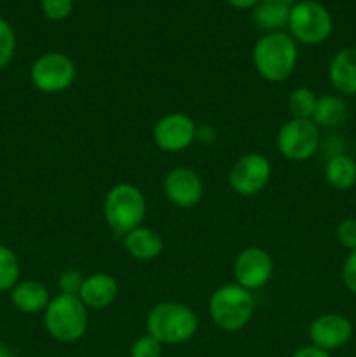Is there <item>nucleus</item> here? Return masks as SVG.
I'll return each mask as SVG.
<instances>
[{
    "instance_id": "nucleus-5",
    "label": "nucleus",
    "mask_w": 356,
    "mask_h": 357,
    "mask_svg": "<svg viewBox=\"0 0 356 357\" xmlns=\"http://www.w3.org/2000/svg\"><path fill=\"white\" fill-rule=\"evenodd\" d=\"M44 324L54 340L72 344L80 340L87 330V307L75 295H63L51 298L44 310Z\"/></svg>"
},
{
    "instance_id": "nucleus-11",
    "label": "nucleus",
    "mask_w": 356,
    "mask_h": 357,
    "mask_svg": "<svg viewBox=\"0 0 356 357\" xmlns=\"http://www.w3.org/2000/svg\"><path fill=\"white\" fill-rule=\"evenodd\" d=\"M195 128L198 126L187 114L173 112L154 126V142L164 152H184L195 142Z\"/></svg>"
},
{
    "instance_id": "nucleus-13",
    "label": "nucleus",
    "mask_w": 356,
    "mask_h": 357,
    "mask_svg": "<svg viewBox=\"0 0 356 357\" xmlns=\"http://www.w3.org/2000/svg\"><path fill=\"white\" fill-rule=\"evenodd\" d=\"M164 194L177 208H192L202 199L205 185L191 167L178 166L164 176Z\"/></svg>"
},
{
    "instance_id": "nucleus-26",
    "label": "nucleus",
    "mask_w": 356,
    "mask_h": 357,
    "mask_svg": "<svg viewBox=\"0 0 356 357\" xmlns=\"http://www.w3.org/2000/svg\"><path fill=\"white\" fill-rule=\"evenodd\" d=\"M339 244L348 251L356 250V218H344L335 230Z\"/></svg>"
},
{
    "instance_id": "nucleus-28",
    "label": "nucleus",
    "mask_w": 356,
    "mask_h": 357,
    "mask_svg": "<svg viewBox=\"0 0 356 357\" xmlns=\"http://www.w3.org/2000/svg\"><path fill=\"white\" fill-rule=\"evenodd\" d=\"M341 278L346 289L353 293V295H356V250L349 251V255L346 257L344 264H342Z\"/></svg>"
},
{
    "instance_id": "nucleus-2",
    "label": "nucleus",
    "mask_w": 356,
    "mask_h": 357,
    "mask_svg": "<svg viewBox=\"0 0 356 357\" xmlns=\"http://www.w3.org/2000/svg\"><path fill=\"white\" fill-rule=\"evenodd\" d=\"M147 213V201L136 185L119 183L107 192L103 201V218L117 237L142 227Z\"/></svg>"
},
{
    "instance_id": "nucleus-9",
    "label": "nucleus",
    "mask_w": 356,
    "mask_h": 357,
    "mask_svg": "<svg viewBox=\"0 0 356 357\" xmlns=\"http://www.w3.org/2000/svg\"><path fill=\"white\" fill-rule=\"evenodd\" d=\"M271 162L262 153L251 152L239 157L229 171V185L237 195L251 197L260 194L271 180Z\"/></svg>"
},
{
    "instance_id": "nucleus-24",
    "label": "nucleus",
    "mask_w": 356,
    "mask_h": 357,
    "mask_svg": "<svg viewBox=\"0 0 356 357\" xmlns=\"http://www.w3.org/2000/svg\"><path fill=\"white\" fill-rule=\"evenodd\" d=\"M75 0H42V13L51 21H63L72 14Z\"/></svg>"
},
{
    "instance_id": "nucleus-15",
    "label": "nucleus",
    "mask_w": 356,
    "mask_h": 357,
    "mask_svg": "<svg viewBox=\"0 0 356 357\" xmlns=\"http://www.w3.org/2000/svg\"><path fill=\"white\" fill-rule=\"evenodd\" d=\"M328 80L341 96H356V47L341 49L328 66Z\"/></svg>"
},
{
    "instance_id": "nucleus-19",
    "label": "nucleus",
    "mask_w": 356,
    "mask_h": 357,
    "mask_svg": "<svg viewBox=\"0 0 356 357\" xmlns=\"http://www.w3.org/2000/svg\"><path fill=\"white\" fill-rule=\"evenodd\" d=\"M325 180L337 190H349L356 185V160L348 153H335L327 160Z\"/></svg>"
},
{
    "instance_id": "nucleus-8",
    "label": "nucleus",
    "mask_w": 356,
    "mask_h": 357,
    "mask_svg": "<svg viewBox=\"0 0 356 357\" xmlns=\"http://www.w3.org/2000/svg\"><path fill=\"white\" fill-rule=\"evenodd\" d=\"M75 63L63 52H44L35 59L30 68L31 84L47 94L66 91L75 82Z\"/></svg>"
},
{
    "instance_id": "nucleus-18",
    "label": "nucleus",
    "mask_w": 356,
    "mask_h": 357,
    "mask_svg": "<svg viewBox=\"0 0 356 357\" xmlns=\"http://www.w3.org/2000/svg\"><path fill=\"white\" fill-rule=\"evenodd\" d=\"M290 6L283 3L281 0H258L253 7L251 20L258 30H264L265 33L271 31H281L288 26Z\"/></svg>"
},
{
    "instance_id": "nucleus-3",
    "label": "nucleus",
    "mask_w": 356,
    "mask_h": 357,
    "mask_svg": "<svg viewBox=\"0 0 356 357\" xmlns=\"http://www.w3.org/2000/svg\"><path fill=\"white\" fill-rule=\"evenodd\" d=\"M198 331V316L191 307L177 302H164L147 316V333L163 345L185 344Z\"/></svg>"
},
{
    "instance_id": "nucleus-21",
    "label": "nucleus",
    "mask_w": 356,
    "mask_h": 357,
    "mask_svg": "<svg viewBox=\"0 0 356 357\" xmlns=\"http://www.w3.org/2000/svg\"><path fill=\"white\" fill-rule=\"evenodd\" d=\"M318 96L309 87H295L288 96V108L292 119H313Z\"/></svg>"
},
{
    "instance_id": "nucleus-1",
    "label": "nucleus",
    "mask_w": 356,
    "mask_h": 357,
    "mask_svg": "<svg viewBox=\"0 0 356 357\" xmlns=\"http://www.w3.org/2000/svg\"><path fill=\"white\" fill-rule=\"evenodd\" d=\"M253 66L267 82H283L293 73L299 49L293 37L285 31L264 33L253 45Z\"/></svg>"
},
{
    "instance_id": "nucleus-23",
    "label": "nucleus",
    "mask_w": 356,
    "mask_h": 357,
    "mask_svg": "<svg viewBox=\"0 0 356 357\" xmlns=\"http://www.w3.org/2000/svg\"><path fill=\"white\" fill-rule=\"evenodd\" d=\"M16 52V33L3 17H0V70L6 68Z\"/></svg>"
},
{
    "instance_id": "nucleus-16",
    "label": "nucleus",
    "mask_w": 356,
    "mask_h": 357,
    "mask_svg": "<svg viewBox=\"0 0 356 357\" xmlns=\"http://www.w3.org/2000/svg\"><path fill=\"white\" fill-rule=\"evenodd\" d=\"M10 302L17 310L24 314L44 312L51 302L47 288L38 281H21L10 289Z\"/></svg>"
},
{
    "instance_id": "nucleus-6",
    "label": "nucleus",
    "mask_w": 356,
    "mask_h": 357,
    "mask_svg": "<svg viewBox=\"0 0 356 357\" xmlns=\"http://www.w3.org/2000/svg\"><path fill=\"white\" fill-rule=\"evenodd\" d=\"M290 35L306 45L323 44L334 31V20L323 3L316 0H300L290 7Z\"/></svg>"
},
{
    "instance_id": "nucleus-32",
    "label": "nucleus",
    "mask_w": 356,
    "mask_h": 357,
    "mask_svg": "<svg viewBox=\"0 0 356 357\" xmlns=\"http://www.w3.org/2000/svg\"><path fill=\"white\" fill-rule=\"evenodd\" d=\"M0 357H16V354H14L7 345L0 344Z\"/></svg>"
},
{
    "instance_id": "nucleus-29",
    "label": "nucleus",
    "mask_w": 356,
    "mask_h": 357,
    "mask_svg": "<svg viewBox=\"0 0 356 357\" xmlns=\"http://www.w3.org/2000/svg\"><path fill=\"white\" fill-rule=\"evenodd\" d=\"M216 138H218V131H216L215 126L205 124L195 128V142L201 143V145H212L216 142Z\"/></svg>"
},
{
    "instance_id": "nucleus-12",
    "label": "nucleus",
    "mask_w": 356,
    "mask_h": 357,
    "mask_svg": "<svg viewBox=\"0 0 356 357\" xmlns=\"http://www.w3.org/2000/svg\"><path fill=\"white\" fill-rule=\"evenodd\" d=\"M353 338V323L342 314H321L309 324L311 345L321 351H337Z\"/></svg>"
},
{
    "instance_id": "nucleus-10",
    "label": "nucleus",
    "mask_w": 356,
    "mask_h": 357,
    "mask_svg": "<svg viewBox=\"0 0 356 357\" xmlns=\"http://www.w3.org/2000/svg\"><path fill=\"white\" fill-rule=\"evenodd\" d=\"M234 278L236 284L243 286L248 291L260 289L271 281L274 264L271 255L257 246L244 248L234 260Z\"/></svg>"
},
{
    "instance_id": "nucleus-20",
    "label": "nucleus",
    "mask_w": 356,
    "mask_h": 357,
    "mask_svg": "<svg viewBox=\"0 0 356 357\" xmlns=\"http://www.w3.org/2000/svg\"><path fill=\"white\" fill-rule=\"evenodd\" d=\"M346 119H348V105H346L344 98L335 96V94H323L318 98L311 121L318 128H337V126L344 124Z\"/></svg>"
},
{
    "instance_id": "nucleus-25",
    "label": "nucleus",
    "mask_w": 356,
    "mask_h": 357,
    "mask_svg": "<svg viewBox=\"0 0 356 357\" xmlns=\"http://www.w3.org/2000/svg\"><path fill=\"white\" fill-rule=\"evenodd\" d=\"M163 347L164 345L157 338L147 333L131 345V357H161Z\"/></svg>"
},
{
    "instance_id": "nucleus-17",
    "label": "nucleus",
    "mask_w": 356,
    "mask_h": 357,
    "mask_svg": "<svg viewBox=\"0 0 356 357\" xmlns=\"http://www.w3.org/2000/svg\"><path fill=\"white\" fill-rule=\"evenodd\" d=\"M126 251L136 260H154L163 251V239L159 234L147 227H138L122 237Z\"/></svg>"
},
{
    "instance_id": "nucleus-4",
    "label": "nucleus",
    "mask_w": 356,
    "mask_h": 357,
    "mask_svg": "<svg viewBox=\"0 0 356 357\" xmlns=\"http://www.w3.org/2000/svg\"><path fill=\"white\" fill-rule=\"evenodd\" d=\"M253 309V295L239 284L220 286L209 298V317L216 328L227 333L243 330L250 323Z\"/></svg>"
},
{
    "instance_id": "nucleus-33",
    "label": "nucleus",
    "mask_w": 356,
    "mask_h": 357,
    "mask_svg": "<svg viewBox=\"0 0 356 357\" xmlns=\"http://www.w3.org/2000/svg\"><path fill=\"white\" fill-rule=\"evenodd\" d=\"M281 2H283V3H286V6L292 7V6H295L297 2H300V0H281Z\"/></svg>"
},
{
    "instance_id": "nucleus-22",
    "label": "nucleus",
    "mask_w": 356,
    "mask_h": 357,
    "mask_svg": "<svg viewBox=\"0 0 356 357\" xmlns=\"http://www.w3.org/2000/svg\"><path fill=\"white\" fill-rule=\"evenodd\" d=\"M20 282V260L10 248L0 244V293L10 291Z\"/></svg>"
},
{
    "instance_id": "nucleus-31",
    "label": "nucleus",
    "mask_w": 356,
    "mask_h": 357,
    "mask_svg": "<svg viewBox=\"0 0 356 357\" xmlns=\"http://www.w3.org/2000/svg\"><path fill=\"white\" fill-rule=\"evenodd\" d=\"M257 2L258 0H227L229 6H232L234 9H241V10L253 9V7L257 6Z\"/></svg>"
},
{
    "instance_id": "nucleus-7",
    "label": "nucleus",
    "mask_w": 356,
    "mask_h": 357,
    "mask_svg": "<svg viewBox=\"0 0 356 357\" xmlns=\"http://www.w3.org/2000/svg\"><path fill=\"white\" fill-rule=\"evenodd\" d=\"M321 135L320 128L311 119H290L279 128L276 146L288 160H307L318 152Z\"/></svg>"
},
{
    "instance_id": "nucleus-27",
    "label": "nucleus",
    "mask_w": 356,
    "mask_h": 357,
    "mask_svg": "<svg viewBox=\"0 0 356 357\" xmlns=\"http://www.w3.org/2000/svg\"><path fill=\"white\" fill-rule=\"evenodd\" d=\"M84 279H86V278H84V275L80 274L79 271H66V272H63V274L59 275V281H58L59 291H61L63 295H75V296H79L80 288H82Z\"/></svg>"
},
{
    "instance_id": "nucleus-30",
    "label": "nucleus",
    "mask_w": 356,
    "mask_h": 357,
    "mask_svg": "<svg viewBox=\"0 0 356 357\" xmlns=\"http://www.w3.org/2000/svg\"><path fill=\"white\" fill-rule=\"evenodd\" d=\"M292 357H332L330 352L321 351V349L314 347V345H306V347H300L299 351L293 352Z\"/></svg>"
},
{
    "instance_id": "nucleus-14",
    "label": "nucleus",
    "mask_w": 356,
    "mask_h": 357,
    "mask_svg": "<svg viewBox=\"0 0 356 357\" xmlns=\"http://www.w3.org/2000/svg\"><path fill=\"white\" fill-rule=\"evenodd\" d=\"M117 281L110 274L98 272V274H91L84 279L79 298L82 300L87 309L103 310L114 303V300L117 298Z\"/></svg>"
}]
</instances>
